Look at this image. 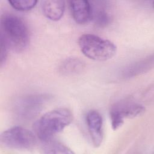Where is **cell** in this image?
<instances>
[{
    "instance_id": "6da1fadb",
    "label": "cell",
    "mask_w": 154,
    "mask_h": 154,
    "mask_svg": "<svg viewBox=\"0 0 154 154\" xmlns=\"http://www.w3.org/2000/svg\"><path fill=\"white\" fill-rule=\"evenodd\" d=\"M73 120V114L66 108H58L43 114L35 123L34 129L38 138L43 142L52 139Z\"/></svg>"
},
{
    "instance_id": "7a4b0ae2",
    "label": "cell",
    "mask_w": 154,
    "mask_h": 154,
    "mask_svg": "<svg viewBox=\"0 0 154 154\" xmlns=\"http://www.w3.org/2000/svg\"><path fill=\"white\" fill-rule=\"evenodd\" d=\"M1 36L8 46L17 51L26 48L29 43V37L28 28L22 19L12 14L4 15L1 19Z\"/></svg>"
},
{
    "instance_id": "3957f363",
    "label": "cell",
    "mask_w": 154,
    "mask_h": 154,
    "mask_svg": "<svg viewBox=\"0 0 154 154\" xmlns=\"http://www.w3.org/2000/svg\"><path fill=\"white\" fill-rule=\"evenodd\" d=\"M78 45L85 57L96 61L109 60L117 51L114 43L91 34L81 35L78 39Z\"/></svg>"
},
{
    "instance_id": "277c9868",
    "label": "cell",
    "mask_w": 154,
    "mask_h": 154,
    "mask_svg": "<svg viewBox=\"0 0 154 154\" xmlns=\"http://www.w3.org/2000/svg\"><path fill=\"white\" fill-rule=\"evenodd\" d=\"M0 142L6 148L29 150L35 146L37 138L34 133L28 129L16 126L1 133Z\"/></svg>"
},
{
    "instance_id": "5b68a950",
    "label": "cell",
    "mask_w": 154,
    "mask_h": 154,
    "mask_svg": "<svg viewBox=\"0 0 154 154\" xmlns=\"http://www.w3.org/2000/svg\"><path fill=\"white\" fill-rule=\"evenodd\" d=\"M145 107L131 100L120 101L114 103L109 110L111 126L113 130L119 129L124 123L125 119H131L143 114Z\"/></svg>"
},
{
    "instance_id": "8992f818",
    "label": "cell",
    "mask_w": 154,
    "mask_h": 154,
    "mask_svg": "<svg viewBox=\"0 0 154 154\" xmlns=\"http://www.w3.org/2000/svg\"><path fill=\"white\" fill-rule=\"evenodd\" d=\"M49 100V96L43 94L25 96L16 102L15 112L23 120L31 119L39 114Z\"/></svg>"
},
{
    "instance_id": "52a82bcc",
    "label": "cell",
    "mask_w": 154,
    "mask_h": 154,
    "mask_svg": "<svg viewBox=\"0 0 154 154\" xmlns=\"http://www.w3.org/2000/svg\"><path fill=\"white\" fill-rule=\"evenodd\" d=\"M88 132L94 147L100 146L103 140V120L100 114L96 110H90L86 115Z\"/></svg>"
},
{
    "instance_id": "ba28073f",
    "label": "cell",
    "mask_w": 154,
    "mask_h": 154,
    "mask_svg": "<svg viewBox=\"0 0 154 154\" xmlns=\"http://www.w3.org/2000/svg\"><path fill=\"white\" fill-rule=\"evenodd\" d=\"M70 8L72 17L76 22L82 24L91 19V7L88 1L85 0L71 1Z\"/></svg>"
},
{
    "instance_id": "9c48e42d",
    "label": "cell",
    "mask_w": 154,
    "mask_h": 154,
    "mask_svg": "<svg viewBox=\"0 0 154 154\" xmlns=\"http://www.w3.org/2000/svg\"><path fill=\"white\" fill-rule=\"evenodd\" d=\"M44 15L53 21L60 20L65 10V2L61 0H46L42 2Z\"/></svg>"
},
{
    "instance_id": "30bf717a",
    "label": "cell",
    "mask_w": 154,
    "mask_h": 154,
    "mask_svg": "<svg viewBox=\"0 0 154 154\" xmlns=\"http://www.w3.org/2000/svg\"><path fill=\"white\" fill-rule=\"evenodd\" d=\"M153 65V57H149L145 59L136 61L129 64L123 71L121 76L123 79L131 78L149 71Z\"/></svg>"
},
{
    "instance_id": "8fae6325",
    "label": "cell",
    "mask_w": 154,
    "mask_h": 154,
    "mask_svg": "<svg viewBox=\"0 0 154 154\" xmlns=\"http://www.w3.org/2000/svg\"><path fill=\"white\" fill-rule=\"evenodd\" d=\"M103 4L99 5H94L91 7V19H93L94 23L98 27H105L109 24L111 20V16L109 13L106 10V8Z\"/></svg>"
},
{
    "instance_id": "7c38bea8",
    "label": "cell",
    "mask_w": 154,
    "mask_h": 154,
    "mask_svg": "<svg viewBox=\"0 0 154 154\" xmlns=\"http://www.w3.org/2000/svg\"><path fill=\"white\" fill-rule=\"evenodd\" d=\"M84 67L83 62L78 58H69L62 63L60 71L62 74L69 75L80 72Z\"/></svg>"
},
{
    "instance_id": "4fadbf2b",
    "label": "cell",
    "mask_w": 154,
    "mask_h": 154,
    "mask_svg": "<svg viewBox=\"0 0 154 154\" xmlns=\"http://www.w3.org/2000/svg\"><path fill=\"white\" fill-rule=\"evenodd\" d=\"M44 152L46 153H63L69 154L73 153L68 147L57 141H53L52 139L43 143Z\"/></svg>"
},
{
    "instance_id": "5bb4252c",
    "label": "cell",
    "mask_w": 154,
    "mask_h": 154,
    "mask_svg": "<svg viewBox=\"0 0 154 154\" xmlns=\"http://www.w3.org/2000/svg\"><path fill=\"white\" fill-rule=\"evenodd\" d=\"M35 0H10L8 3L14 9L18 11H28L33 8L36 5Z\"/></svg>"
},
{
    "instance_id": "9a60e30c",
    "label": "cell",
    "mask_w": 154,
    "mask_h": 154,
    "mask_svg": "<svg viewBox=\"0 0 154 154\" xmlns=\"http://www.w3.org/2000/svg\"><path fill=\"white\" fill-rule=\"evenodd\" d=\"M1 66L4 63V61H5L7 55V49H8V44L5 40L4 38L1 35Z\"/></svg>"
}]
</instances>
